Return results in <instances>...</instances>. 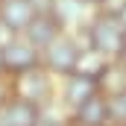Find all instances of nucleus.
Wrapping results in <instances>:
<instances>
[{
    "instance_id": "f257e3e1",
    "label": "nucleus",
    "mask_w": 126,
    "mask_h": 126,
    "mask_svg": "<svg viewBox=\"0 0 126 126\" xmlns=\"http://www.w3.org/2000/svg\"><path fill=\"white\" fill-rule=\"evenodd\" d=\"M82 32H85V47H91L94 53L106 56L109 62L123 56V50H126V32L120 30L117 18L94 12Z\"/></svg>"
},
{
    "instance_id": "f03ea898",
    "label": "nucleus",
    "mask_w": 126,
    "mask_h": 126,
    "mask_svg": "<svg viewBox=\"0 0 126 126\" xmlns=\"http://www.w3.org/2000/svg\"><path fill=\"white\" fill-rule=\"evenodd\" d=\"M9 91H12L15 100H24V103H32V106L44 109V106L53 103L56 82H53V76H50L41 64H35V67L24 70V73L9 76Z\"/></svg>"
},
{
    "instance_id": "7ed1b4c3",
    "label": "nucleus",
    "mask_w": 126,
    "mask_h": 126,
    "mask_svg": "<svg viewBox=\"0 0 126 126\" xmlns=\"http://www.w3.org/2000/svg\"><path fill=\"white\" fill-rule=\"evenodd\" d=\"M82 41L73 32H62L59 38H53L44 50H41V67L50 76H70L76 70L79 53H82Z\"/></svg>"
},
{
    "instance_id": "20e7f679",
    "label": "nucleus",
    "mask_w": 126,
    "mask_h": 126,
    "mask_svg": "<svg viewBox=\"0 0 126 126\" xmlns=\"http://www.w3.org/2000/svg\"><path fill=\"white\" fill-rule=\"evenodd\" d=\"M0 56H3V73L6 76H15V73H24L35 64H41V50L32 47L24 35H12L3 47H0Z\"/></svg>"
},
{
    "instance_id": "39448f33",
    "label": "nucleus",
    "mask_w": 126,
    "mask_h": 126,
    "mask_svg": "<svg viewBox=\"0 0 126 126\" xmlns=\"http://www.w3.org/2000/svg\"><path fill=\"white\" fill-rule=\"evenodd\" d=\"M88 9L91 6H85L82 0H50V15L59 21V27L64 32H76L79 27L85 30V24L91 21L88 18Z\"/></svg>"
},
{
    "instance_id": "423d86ee",
    "label": "nucleus",
    "mask_w": 126,
    "mask_h": 126,
    "mask_svg": "<svg viewBox=\"0 0 126 126\" xmlns=\"http://www.w3.org/2000/svg\"><path fill=\"white\" fill-rule=\"evenodd\" d=\"M35 3L32 0H0V24L9 32L21 35L30 27V21L35 18Z\"/></svg>"
},
{
    "instance_id": "0eeeda50",
    "label": "nucleus",
    "mask_w": 126,
    "mask_h": 126,
    "mask_svg": "<svg viewBox=\"0 0 126 126\" xmlns=\"http://www.w3.org/2000/svg\"><path fill=\"white\" fill-rule=\"evenodd\" d=\"M62 32H64V30L59 27V21H56V18H53L50 12H35V18L30 21V27L21 32V35H24V38L30 41L32 47L44 50V47H47V44H50L53 38H59Z\"/></svg>"
},
{
    "instance_id": "6e6552de",
    "label": "nucleus",
    "mask_w": 126,
    "mask_h": 126,
    "mask_svg": "<svg viewBox=\"0 0 126 126\" xmlns=\"http://www.w3.org/2000/svg\"><path fill=\"white\" fill-rule=\"evenodd\" d=\"M70 126H103L109 123V106H106V97L97 94L91 100H85L79 109H73L67 114Z\"/></svg>"
},
{
    "instance_id": "1a4fd4ad",
    "label": "nucleus",
    "mask_w": 126,
    "mask_h": 126,
    "mask_svg": "<svg viewBox=\"0 0 126 126\" xmlns=\"http://www.w3.org/2000/svg\"><path fill=\"white\" fill-rule=\"evenodd\" d=\"M100 94V88H97L94 79H85V76H76V73H70V76H64V88H62V103L73 111V109H79L85 100H91V97Z\"/></svg>"
},
{
    "instance_id": "9d476101",
    "label": "nucleus",
    "mask_w": 126,
    "mask_h": 126,
    "mask_svg": "<svg viewBox=\"0 0 126 126\" xmlns=\"http://www.w3.org/2000/svg\"><path fill=\"white\" fill-rule=\"evenodd\" d=\"M41 117V109L24 103V100H9L3 109H0V126H35Z\"/></svg>"
},
{
    "instance_id": "9b49d317",
    "label": "nucleus",
    "mask_w": 126,
    "mask_h": 126,
    "mask_svg": "<svg viewBox=\"0 0 126 126\" xmlns=\"http://www.w3.org/2000/svg\"><path fill=\"white\" fill-rule=\"evenodd\" d=\"M97 88L103 97H114V94H123L126 91V62L123 59H111L106 64L103 76L97 79Z\"/></svg>"
},
{
    "instance_id": "f8f14e48",
    "label": "nucleus",
    "mask_w": 126,
    "mask_h": 126,
    "mask_svg": "<svg viewBox=\"0 0 126 126\" xmlns=\"http://www.w3.org/2000/svg\"><path fill=\"white\" fill-rule=\"evenodd\" d=\"M106 64H109V59L106 56H100V53H94L91 47H82V53H79V62H76V76H85V79H100L103 76V70H106Z\"/></svg>"
},
{
    "instance_id": "ddd939ff",
    "label": "nucleus",
    "mask_w": 126,
    "mask_h": 126,
    "mask_svg": "<svg viewBox=\"0 0 126 126\" xmlns=\"http://www.w3.org/2000/svg\"><path fill=\"white\" fill-rule=\"evenodd\" d=\"M106 106H109V120L126 126V91L114 97H106Z\"/></svg>"
},
{
    "instance_id": "4468645a",
    "label": "nucleus",
    "mask_w": 126,
    "mask_h": 126,
    "mask_svg": "<svg viewBox=\"0 0 126 126\" xmlns=\"http://www.w3.org/2000/svg\"><path fill=\"white\" fill-rule=\"evenodd\" d=\"M35 126H70V120L64 114H56V103H50V106L41 109V117H38Z\"/></svg>"
},
{
    "instance_id": "2eb2a0df",
    "label": "nucleus",
    "mask_w": 126,
    "mask_h": 126,
    "mask_svg": "<svg viewBox=\"0 0 126 126\" xmlns=\"http://www.w3.org/2000/svg\"><path fill=\"white\" fill-rule=\"evenodd\" d=\"M12 100V91H9V76H0V109Z\"/></svg>"
},
{
    "instance_id": "dca6fc26",
    "label": "nucleus",
    "mask_w": 126,
    "mask_h": 126,
    "mask_svg": "<svg viewBox=\"0 0 126 126\" xmlns=\"http://www.w3.org/2000/svg\"><path fill=\"white\" fill-rule=\"evenodd\" d=\"M117 24H120V30L126 32V6H123V12H120V15H117Z\"/></svg>"
},
{
    "instance_id": "f3484780",
    "label": "nucleus",
    "mask_w": 126,
    "mask_h": 126,
    "mask_svg": "<svg viewBox=\"0 0 126 126\" xmlns=\"http://www.w3.org/2000/svg\"><path fill=\"white\" fill-rule=\"evenodd\" d=\"M82 3H85V6H91V9H97V6H100L103 0H82Z\"/></svg>"
},
{
    "instance_id": "a211bd4d",
    "label": "nucleus",
    "mask_w": 126,
    "mask_h": 126,
    "mask_svg": "<svg viewBox=\"0 0 126 126\" xmlns=\"http://www.w3.org/2000/svg\"><path fill=\"white\" fill-rule=\"evenodd\" d=\"M103 126H123V123H114V120H109V123H103Z\"/></svg>"
},
{
    "instance_id": "6ab92c4d",
    "label": "nucleus",
    "mask_w": 126,
    "mask_h": 126,
    "mask_svg": "<svg viewBox=\"0 0 126 126\" xmlns=\"http://www.w3.org/2000/svg\"><path fill=\"white\" fill-rule=\"evenodd\" d=\"M0 76H6V73H3V56H0Z\"/></svg>"
}]
</instances>
